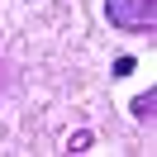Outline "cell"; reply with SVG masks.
I'll return each instance as SVG.
<instances>
[{
  "mask_svg": "<svg viewBox=\"0 0 157 157\" xmlns=\"http://www.w3.org/2000/svg\"><path fill=\"white\" fill-rule=\"evenodd\" d=\"M90 143H95V133H90V128H76V133H67V152H90Z\"/></svg>",
  "mask_w": 157,
  "mask_h": 157,
  "instance_id": "cell-3",
  "label": "cell"
},
{
  "mask_svg": "<svg viewBox=\"0 0 157 157\" xmlns=\"http://www.w3.org/2000/svg\"><path fill=\"white\" fill-rule=\"evenodd\" d=\"M128 114H133L138 124H152V114H157V90L147 86L143 95H133V100H128Z\"/></svg>",
  "mask_w": 157,
  "mask_h": 157,
  "instance_id": "cell-2",
  "label": "cell"
},
{
  "mask_svg": "<svg viewBox=\"0 0 157 157\" xmlns=\"http://www.w3.org/2000/svg\"><path fill=\"white\" fill-rule=\"evenodd\" d=\"M133 71H138V57L133 52H119L114 57V76H133Z\"/></svg>",
  "mask_w": 157,
  "mask_h": 157,
  "instance_id": "cell-4",
  "label": "cell"
},
{
  "mask_svg": "<svg viewBox=\"0 0 157 157\" xmlns=\"http://www.w3.org/2000/svg\"><path fill=\"white\" fill-rule=\"evenodd\" d=\"M105 19L124 33H152L157 29V0H105Z\"/></svg>",
  "mask_w": 157,
  "mask_h": 157,
  "instance_id": "cell-1",
  "label": "cell"
}]
</instances>
